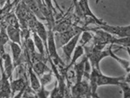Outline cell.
Wrapping results in <instances>:
<instances>
[{
	"label": "cell",
	"instance_id": "20",
	"mask_svg": "<svg viewBox=\"0 0 130 98\" xmlns=\"http://www.w3.org/2000/svg\"><path fill=\"white\" fill-rule=\"evenodd\" d=\"M9 40L8 36L7 35L6 30L2 28L0 31V46H4Z\"/></svg>",
	"mask_w": 130,
	"mask_h": 98
},
{
	"label": "cell",
	"instance_id": "15",
	"mask_svg": "<svg viewBox=\"0 0 130 98\" xmlns=\"http://www.w3.org/2000/svg\"><path fill=\"white\" fill-rule=\"evenodd\" d=\"M32 68L35 73L39 76H40L46 71H50L45 63L41 61H36L34 63Z\"/></svg>",
	"mask_w": 130,
	"mask_h": 98
},
{
	"label": "cell",
	"instance_id": "8",
	"mask_svg": "<svg viewBox=\"0 0 130 98\" xmlns=\"http://www.w3.org/2000/svg\"><path fill=\"white\" fill-rule=\"evenodd\" d=\"M88 57L86 56L84 57L78 63H75L74 65V73L75 74L76 82L77 83L81 82L83 77L84 72H85V67L86 61Z\"/></svg>",
	"mask_w": 130,
	"mask_h": 98
},
{
	"label": "cell",
	"instance_id": "21",
	"mask_svg": "<svg viewBox=\"0 0 130 98\" xmlns=\"http://www.w3.org/2000/svg\"><path fill=\"white\" fill-rule=\"evenodd\" d=\"M7 22H8L9 25L13 26L14 27L19 28V24L18 22V19L17 16L15 15H10L7 18Z\"/></svg>",
	"mask_w": 130,
	"mask_h": 98
},
{
	"label": "cell",
	"instance_id": "12",
	"mask_svg": "<svg viewBox=\"0 0 130 98\" xmlns=\"http://www.w3.org/2000/svg\"><path fill=\"white\" fill-rule=\"evenodd\" d=\"M84 53H85V50H84L83 47L80 45H77V46L76 47L73 54H73V56H72V57H71V62L69 64V66H67V67L66 68V73L75 64L76 61H77V59L79 57H81L82 56H83Z\"/></svg>",
	"mask_w": 130,
	"mask_h": 98
},
{
	"label": "cell",
	"instance_id": "5",
	"mask_svg": "<svg viewBox=\"0 0 130 98\" xmlns=\"http://www.w3.org/2000/svg\"><path fill=\"white\" fill-rule=\"evenodd\" d=\"M78 4L83 16L89 17L93 19L96 22V24L99 26L104 25L106 24V22L102 21V19H99L94 14L89 6L88 0H78Z\"/></svg>",
	"mask_w": 130,
	"mask_h": 98
},
{
	"label": "cell",
	"instance_id": "19",
	"mask_svg": "<svg viewBox=\"0 0 130 98\" xmlns=\"http://www.w3.org/2000/svg\"><path fill=\"white\" fill-rule=\"evenodd\" d=\"M40 82L41 87H45V86L50 84L52 80V75L51 73L47 74H44L40 76Z\"/></svg>",
	"mask_w": 130,
	"mask_h": 98
},
{
	"label": "cell",
	"instance_id": "13",
	"mask_svg": "<svg viewBox=\"0 0 130 98\" xmlns=\"http://www.w3.org/2000/svg\"><path fill=\"white\" fill-rule=\"evenodd\" d=\"M29 79L32 89L36 92H38L41 88V84L40 81L38 80L37 75L33 70L32 67L29 69Z\"/></svg>",
	"mask_w": 130,
	"mask_h": 98
},
{
	"label": "cell",
	"instance_id": "2",
	"mask_svg": "<svg viewBox=\"0 0 130 98\" xmlns=\"http://www.w3.org/2000/svg\"><path fill=\"white\" fill-rule=\"evenodd\" d=\"M96 28L101 29L112 35L118 36L121 38L128 37L130 35V26H111L107 24L99 26Z\"/></svg>",
	"mask_w": 130,
	"mask_h": 98
},
{
	"label": "cell",
	"instance_id": "16",
	"mask_svg": "<svg viewBox=\"0 0 130 98\" xmlns=\"http://www.w3.org/2000/svg\"><path fill=\"white\" fill-rule=\"evenodd\" d=\"M33 36L34 45H35V46L38 48L40 55L42 56H44L45 54L44 48L45 47L43 40H41V39L39 37V36L37 35L36 32H34L33 33Z\"/></svg>",
	"mask_w": 130,
	"mask_h": 98
},
{
	"label": "cell",
	"instance_id": "10",
	"mask_svg": "<svg viewBox=\"0 0 130 98\" xmlns=\"http://www.w3.org/2000/svg\"><path fill=\"white\" fill-rule=\"evenodd\" d=\"M2 57L3 59L4 62V72H2L5 76L8 78H9L11 77V75L13 71V64L11 61V59L10 58V56L9 54H5L2 56Z\"/></svg>",
	"mask_w": 130,
	"mask_h": 98
},
{
	"label": "cell",
	"instance_id": "14",
	"mask_svg": "<svg viewBox=\"0 0 130 98\" xmlns=\"http://www.w3.org/2000/svg\"><path fill=\"white\" fill-rule=\"evenodd\" d=\"M10 46L11 48V51L12 52L13 58L14 63L17 64L18 62L20 60L21 54H22V49L20 45L18 43H15L11 41L10 43Z\"/></svg>",
	"mask_w": 130,
	"mask_h": 98
},
{
	"label": "cell",
	"instance_id": "6",
	"mask_svg": "<svg viewBox=\"0 0 130 98\" xmlns=\"http://www.w3.org/2000/svg\"><path fill=\"white\" fill-rule=\"evenodd\" d=\"M82 32L78 33L77 35L73 37L68 42L62 46L64 54L66 56L67 61L68 62L71 58L72 54L75 50L76 47L77 46V43L79 39L80 36Z\"/></svg>",
	"mask_w": 130,
	"mask_h": 98
},
{
	"label": "cell",
	"instance_id": "23",
	"mask_svg": "<svg viewBox=\"0 0 130 98\" xmlns=\"http://www.w3.org/2000/svg\"><path fill=\"white\" fill-rule=\"evenodd\" d=\"M6 1L7 0H0V5L3 6Z\"/></svg>",
	"mask_w": 130,
	"mask_h": 98
},
{
	"label": "cell",
	"instance_id": "9",
	"mask_svg": "<svg viewBox=\"0 0 130 98\" xmlns=\"http://www.w3.org/2000/svg\"><path fill=\"white\" fill-rule=\"evenodd\" d=\"M6 32L9 39L11 40V41L18 43L21 46V34L19 28L8 25L6 28Z\"/></svg>",
	"mask_w": 130,
	"mask_h": 98
},
{
	"label": "cell",
	"instance_id": "25",
	"mask_svg": "<svg viewBox=\"0 0 130 98\" xmlns=\"http://www.w3.org/2000/svg\"><path fill=\"white\" fill-rule=\"evenodd\" d=\"M0 6H1V5H0Z\"/></svg>",
	"mask_w": 130,
	"mask_h": 98
},
{
	"label": "cell",
	"instance_id": "4",
	"mask_svg": "<svg viewBox=\"0 0 130 98\" xmlns=\"http://www.w3.org/2000/svg\"><path fill=\"white\" fill-rule=\"evenodd\" d=\"M126 75L119 77H111L103 74L101 71L99 72L98 75L97 84L98 87L107 85L119 86L120 83L125 80Z\"/></svg>",
	"mask_w": 130,
	"mask_h": 98
},
{
	"label": "cell",
	"instance_id": "18",
	"mask_svg": "<svg viewBox=\"0 0 130 98\" xmlns=\"http://www.w3.org/2000/svg\"><path fill=\"white\" fill-rule=\"evenodd\" d=\"M123 93V97L124 98L130 97V86L129 82H127L125 80L122 81L119 86Z\"/></svg>",
	"mask_w": 130,
	"mask_h": 98
},
{
	"label": "cell",
	"instance_id": "24",
	"mask_svg": "<svg viewBox=\"0 0 130 98\" xmlns=\"http://www.w3.org/2000/svg\"><path fill=\"white\" fill-rule=\"evenodd\" d=\"M100 0H96V1H95V3H96V4H98V3L100 2Z\"/></svg>",
	"mask_w": 130,
	"mask_h": 98
},
{
	"label": "cell",
	"instance_id": "11",
	"mask_svg": "<svg viewBox=\"0 0 130 98\" xmlns=\"http://www.w3.org/2000/svg\"><path fill=\"white\" fill-rule=\"evenodd\" d=\"M26 87V83L22 77L17 78V80L11 81L10 88L13 94L16 92L21 93Z\"/></svg>",
	"mask_w": 130,
	"mask_h": 98
},
{
	"label": "cell",
	"instance_id": "3",
	"mask_svg": "<svg viewBox=\"0 0 130 98\" xmlns=\"http://www.w3.org/2000/svg\"><path fill=\"white\" fill-rule=\"evenodd\" d=\"M47 55L53 61H57V64L63 63L57 54L54 34L51 29H49L47 32Z\"/></svg>",
	"mask_w": 130,
	"mask_h": 98
},
{
	"label": "cell",
	"instance_id": "1",
	"mask_svg": "<svg viewBox=\"0 0 130 98\" xmlns=\"http://www.w3.org/2000/svg\"><path fill=\"white\" fill-rule=\"evenodd\" d=\"M71 93L72 97H91L88 81L83 80L81 82L75 83L71 87Z\"/></svg>",
	"mask_w": 130,
	"mask_h": 98
},
{
	"label": "cell",
	"instance_id": "26",
	"mask_svg": "<svg viewBox=\"0 0 130 98\" xmlns=\"http://www.w3.org/2000/svg\"><path fill=\"white\" fill-rule=\"evenodd\" d=\"M77 1H78V0H77Z\"/></svg>",
	"mask_w": 130,
	"mask_h": 98
},
{
	"label": "cell",
	"instance_id": "22",
	"mask_svg": "<svg viewBox=\"0 0 130 98\" xmlns=\"http://www.w3.org/2000/svg\"><path fill=\"white\" fill-rule=\"evenodd\" d=\"M26 45L28 49V50L30 51L32 54L36 52L35 51V45L34 44L33 40L30 38H27L26 40Z\"/></svg>",
	"mask_w": 130,
	"mask_h": 98
},
{
	"label": "cell",
	"instance_id": "7",
	"mask_svg": "<svg viewBox=\"0 0 130 98\" xmlns=\"http://www.w3.org/2000/svg\"><path fill=\"white\" fill-rule=\"evenodd\" d=\"M23 2L37 18L41 20H45V18L40 12L36 0H23Z\"/></svg>",
	"mask_w": 130,
	"mask_h": 98
},
{
	"label": "cell",
	"instance_id": "17",
	"mask_svg": "<svg viewBox=\"0 0 130 98\" xmlns=\"http://www.w3.org/2000/svg\"><path fill=\"white\" fill-rule=\"evenodd\" d=\"M92 38L93 36H91V33L87 31V30H85V31H83L82 32L81 36H80L79 45L83 47L86 44H87V43L89 42L91 39H92Z\"/></svg>",
	"mask_w": 130,
	"mask_h": 98
}]
</instances>
